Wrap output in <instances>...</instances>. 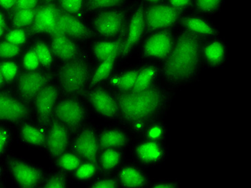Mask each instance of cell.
<instances>
[{"mask_svg": "<svg viewBox=\"0 0 251 188\" xmlns=\"http://www.w3.org/2000/svg\"><path fill=\"white\" fill-rule=\"evenodd\" d=\"M176 91L160 80L145 91H114L121 121L136 135L151 122L163 120L167 115Z\"/></svg>", "mask_w": 251, "mask_h": 188, "instance_id": "obj_1", "label": "cell"}, {"mask_svg": "<svg viewBox=\"0 0 251 188\" xmlns=\"http://www.w3.org/2000/svg\"><path fill=\"white\" fill-rule=\"evenodd\" d=\"M205 38L181 28L171 53L160 65V80L175 90L197 82L202 67Z\"/></svg>", "mask_w": 251, "mask_h": 188, "instance_id": "obj_2", "label": "cell"}, {"mask_svg": "<svg viewBox=\"0 0 251 188\" xmlns=\"http://www.w3.org/2000/svg\"><path fill=\"white\" fill-rule=\"evenodd\" d=\"M90 77V67L84 58H75L66 61L59 70L60 88L66 94L77 95L82 93Z\"/></svg>", "mask_w": 251, "mask_h": 188, "instance_id": "obj_3", "label": "cell"}, {"mask_svg": "<svg viewBox=\"0 0 251 188\" xmlns=\"http://www.w3.org/2000/svg\"><path fill=\"white\" fill-rule=\"evenodd\" d=\"M182 12L167 3H159L145 6V34L171 28L181 20Z\"/></svg>", "mask_w": 251, "mask_h": 188, "instance_id": "obj_4", "label": "cell"}, {"mask_svg": "<svg viewBox=\"0 0 251 188\" xmlns=\"http://www.w3.org/2000/svg\"><path fill=\"white\" fill-rule=\"evenodd\" d=\"M136 164L143 168H152L162 164L169 156L167 142H157L140 138L132 147Z\"/></svg>", "mask_w": 251, "mask_h": 188, "instance_id": "obj_5", "label": "cell"}, {"mask_svg": "<svg viewBox=\"0 0 251 188\" xmlns=\"http://www.w3.org/2000/svg\"><path fill=\"white\" fill-rule=\"evenodd\" d=\"M5 162L14 183L19 187H36L43 182L44 175L42 170L23 159L15 155H8Z\"/></svg>", "mask_w": 251, "mask_h": 188, "instance_id": "obj_6", "label": "cell"}, {"mask_svg": "<svg viewBox=\"0 0 251 188\" xmlns=\"http://www.w3.org/2000/svg\"><path fill=\"white\" fill-rule=\"evenodd\" d=\"M176 34L172 30V27L149 34L142 46V58L149 60L163 62L174 46Z\"/></svg>", "mask_w": 251, "mask_h": 188, "instance_id": "obj_7", "label": "cell"}, {"mask_svg": "<svg viewBox=\"0 0 251 188\" xmlns=\"http://www.w3.org/2000/svg\"><path fill=\"white\" fill-rule=\"evenodd\" d=\"M127 16L121 10L109 9L99 13L93 21L95 32L100 37L114 39L124 36Z\"/></svg>", "mask_w": 251, "mask_h": 188, "instance_id": "obj_8", "label": "cell"}, {"mask_svg": "<svg viewBox=\"0 0 251 188\" xmlns=\"http://www.w3.org/2000/svg\"><path fill=\"white\" fill-rule=\"evenodd\" d=\"M29 115L27 103L18 94L0 90V123H21Z\"/></svg>", "mask_w": 251, "mask_h": 188, "instance_id": "obj_9", "label": "cell"}, {"mask_svg": "<svg viewBox=\"0 0 251 188\" xmlns=\"http://www.w3.org/2000/svg\"><path fill=\"white\" fill-rule=\"evenodd\" d=\"M145 6L140 1L133 12L127 24L124 37V43L121 48L120 56L122 58L130 54L133 49L141 41L145 35Z\"/></svg>", "mask_w": 251, "mask_h": 188, "instance_id": "obj_10", "label": "cell"}, {"mask_svg": "<svg viewBox=\"0 0 251 188\" xmlns=\"http://www.w3.org/2000/svg\"><path fill=\"white\" fill-rule=\"evenodd\" d=\"M50 75L43 72L29 70L22 74L17 79L16 89L19 96L25 102L33 101L38 93L49 84Z\"/></svg>", "mask_w": 251, "mask_h": 188, "instance_id": "obj_11", "label": "cell"}, {"mask_svg": "<svg viewBox=\"0 0 251 188\" xmlns=\"http://www.w3.org/2000/svg\"><path fill=\"white\" fill-rule=\"evenodd\" d=\"M53 113L59 122L72 130L78 129L86 117V111L82 103L74 99L60 101L55 106Z\"/></svg>", "mask_w": 251, "mask_h": 188, "instance_id": "obj_12", "label": "cell"}, {"mask_svg": "<svg viewBox=\"0 0 251 188\" xmlns=\"http://www.w3.org/2000/svg\"><path fill=\"white\" fill-rule=\"evenodd\" d=\"M88 102L102 118L114 120L119 118V107L112 93L103 88L92 90L86 94Z\"/></svg>", "mask_w": 251, "mask_h": 188, "instance_id": "obj_13", "label": "cell"}, {"mask_svg": "<svg viewBox=\"0 0 251 188\" xmlns=\"http://www.w3.org/2000/svg\"><path fill=\"white\" fill-rule=\"evenodd\" d=\"M56 29L55 36L64 35L74 39L86 40L93 35V32L78 18L65 11H60L58 14Z\"/></svg>", "mask_w": 251, "mask_h": 188, "instance_id": "obj_14", "label": "cell"}, {"mask_svg": "<svg viewBox=\"0 0 251 188\" xmlns=\"http://www.w3.org/2000/svg\"><path fill=\"white\" fill-rule=\"evenodd\" d=\"M227 57V47L219 37L207 39L202 45V65L209 69H217L225 65Z\"/></svg>", "mask_w": 251, "mask_h": 188, "instance_id": "obj_15", "label": "cell"}, {"mask_svg": "<svg viewBox=\"0 0 251 188\" xmlns=\"http://www.w3.org/2000/svg\"><path fill=\"white\" fill-rule=\"evenodd\" d=\"M58 96V90L56 86L49 83L43 88L34 99L38 119L41 125L45 126L49 123Z\"/></svg>", "mask_w": 251, "mask_h": 188, "instance_id": "obj_16", "label": "cell"}, {"mask_svg": "<svg viewBox=\"0 0 251 188\" xmlns=\"http://www.w3.org/2000/svg\"><path fill=\"white\" fill-rule=\"evenodd\" d=\"M75 154L85 161L95 162L98 164L100 146L98 135L94 129H85L77 136L74 143Z\"/></svg>", "mask_w": 251, "mask_h": 188, "instance_id": "obj_17", "label": "cell"}, {"mask_svg": "<svg viewBox=\"0 0 251 188\" xmlns=\"http://www.w3.org/2000/svg\"><path fill=\"white\" fill-rule=\"evenodd\" d=\"M60 10L53 4H48L38 9L32 24V34L48 33L52 37L56 34V22Z\"/></svg>", "mask_w": 251, "mask_h": 188, "instance_id": "obj_18", "label": "cell"}, {"mask_svg": "<svg viewBox=\"0 0 251 188\" xmlns=\"http://www.w3.org/2000/svg\"><path fill=\"white\" fill-rule=\"evenodd\" d=\"M69 143L68 129L60 122L51 125L46 136L47 149L53 158H58L65 153Z\"/></svg>", "mask_w": 251, "mask_h": 188, "instance_id": "obj_19", "label": "cell"}, {"mask_svg": "<svg viewBox=\"0 0 251 188\" xmlns=\"http://www.w3.org/2000/svg\"><path fill=\"white\" fill-rule=\"evenodd\" d=\"M145 168L140 165L127 164L120 169L118 175L120 186L127 188H140L148 186L150 180Z\"/></svg>", "mask_w": 251, "mask_h": 188, "instance_id": "obj_20", "label": "cell"}, {"mask_svg": "<svg viewBox=\"0 0 251 188\" xmlns=\"http://www.w3.org/2000/svg\"><path fill=\"white\" fill-rule=\"evenodd\" d=\"M182 28L205 39L219 37L220 32L212 24L201 17H182L180 20Z\"/></svg>", "mask_w": 251, "mask_h": 188, "instance_id": "obj_21", "label": "cell"}, {"mask_svg": "<svg viewBox=\"0 0 251 188\" xmlns=\"http://www.w3.org/2000/svg\"><path fill=\"white\" fill-rule=\"evenodd\" d=\"M100 150L110 149H123L130 142V139L127 133L119 128L105 129L98 135Z\"/></svg>", "mask_w": 251, "mask_h": 188, "instance_id": "obj_22", "label": "cell"}, {"mask_svg": "<svg viewBox=\"0 0 251 188\" xmlns=\"http://www.w3.org/2000/svg\"><path fill=\"white\" fill-rule=\"evenodd\" d=\"M160 79V66L148 63L139 67L137 78L131 91L135 92L145 91L158 82Z\"/></svg>", "mask_w": 251, "mask_h": 188, "instance_id": "obj_23", "label": "cell"}, {"mask_svg": "<svg viewBox=\"0 0 251 188\" xmlns=\"http://www.w3.org/2000/svg\"><path fill=\"white\" fill-rule=\"evenodd\" d=\"M51 51L59 59L68 61L77 58L78 47L71 38L64 35L53 37Z\"/></svg>", "mask_w": 251, "mask_h": 188, "instance_id": "obj_24", "label": "cell"}, {"mask_svg": "<svg viewBox=\"0 0 251 188\" xmlns=\"http://www.w3.org/2000/svg\"><path fill=\"white\" fill-rule=\"evenodd\" d=\"M124 37L123 36L117 39L97 41L94 43L93 52L95 58L100 63L111 57L119 56L124 43Z\"/></svg>", "mask_w": 251, "mask_h": 188, "instance_id": "obj_25", "label": "cell"}, {"mask_svg": "<svg viewBox=\"0 0 251 188\" xmlns=\"http://www.w3.org/2000/svg\"><path fill=\"white\" fill-rule=\"evenodd\" d=\"M21 141L25 144L41 146L46 143V134L42 127L31 123H23L18 129Z\"/></svg>", "mask_w": 251, "mask_h": 188, "instance_id": "obj_26", "label": "cell"}, {"mask_svg": "<svg viewBox=\"0 0 251 188\" xmlns=\"http://www.w3.org/2000/svg\"><path fill=\"white\" fill-rule=\"evenodd\" d=\"M98 156V164L103 172H112L120 165L123 159V152L121 149H105L101 150Z\"/></svg>", "mask_w": 251, "mask_h": 188, "instance_id": "obj_27", "label": "cell"}, {"mask_svg": "<svg viewBox=\"0 0 251 188\" xmlns=\"http://www.w3.org/2000/svg\"><path fill=\"white\" fill-rule=\"evenodd\" d=\"M138 69H131L119 75L112 76L109 79V83L115 91L122 92L130 91L134 88L137 78Z\"/></svg>", "mask_w": 251, "mask_h": 188, "instance_id": "obj_28", "label": "cell"}, {"mask_svg": "<svg viewBox=\"0 0 251 188\" xmlns=\"http://www.w3.org/2000/svg\"><path fill=\"white\" fill-rule=\"evenodd\" d=\"M168 130L163 120L149 124L139 134L140 138L157 142H167Z\"/></svg>", "mask_w": 251, "mask_h": 188, "instance_id": "obj_29", "label": "cell"}, {"mask_svg": "<svg viewBox=\"0 0 251 188\" xmlns=\"http://www.w3.org/2000/svg\"><path fill=\"white\" fill-rule=\"evenodd\" d=\"M118 56H113L100 62V65L95 70L94 75L92 77L91 86L92 87L98 85L108 78L113 70L114 65L117 61Z\"/></svg>", "mask_w": 251, "mask_h": 188, "instance_id": "obj_30", "label": "cell"}, {"mask_svg": "<svg viewBox=\"0 0 251 188\" xmlns=\"http://www.w3.org/2000/svg\"><path fill=\"white\" fill-rule=\"evenodd\" d=\"M225 0H194L196 11L201 15H211L219 12Z\"/></svg>", "mask_w": 251, "mask_h": 188, "instance_id": "obj_31", "label": "cell"}, {"mask_svg": "<svg viewBox=\"0 0 251 188\" xmlns=\"http://www.w3.org/2000/svg\"><path fill=\"white\" fill-rule=\"evenodd\" d=\"M126 1L127 0H86L85 7L88 12L101 11L117 8Z\"/></svg>", "mask_w": 251, "mask_h": 188, "instance_id": "obj_32", "label": "cell"}, {"mask_svg": "<svg viewBox=\"0 0 251 188\" xmlns=\"http://www.w3.org/2000/svg\"><path fill=\"white\" fill-rule=\"evenodd\" d=\"M37 10L36 8L17 10L12 22L13 27L15 28H22L32 25Z\"/></svg>", "mask_w": 251, "mask_h": 188, "instance_id": "obj_33", "label": "cell"}, {"mask_svg": "<svg viewBox=\"0 0 251 188\" xmlns=\"http://www.w3.org/2000/svg\"><path fill=\"white\" fill-rule=\"evenodd\" d=\"M58 159L59 166L66 171L75 170L81 164L80 158L74 153H63Z\"/></svg>", "mask_w": 251, "mask_h": 188, "instance_id": "obj_34", "label": "cell"}, {"mask_svg": "<svg viewBox=\"0 0 251 188\" xmlns=\"http://www.w3.org/2000/svg\"><path fill=\"white\" fill-rule=\"evenodd\" d=\"M34 50L40 65L46 67H50L53 61L52 54L46 43L41 41L36 43Z\"/></svg>", "mask_w": 251, "mask_h": 188, "instance_id": "obj_35", "label": "cell"}, {"mask_svg": "<svg viewBox=\"0 0 251 188\" xmlns=\"http://www.w3.org/2000/svg\"><path fill=\"white\" fill-rule=\"evenodd\" d=\"M98 169V164L93 162L86 161L84 163H81L76 168V177L80 180H87V179L93 178L97 173Z\"/></svg>", "mask_w": 251, "mask_h": 188, "instance_id": "obj_36", "label": "cell"}, {"mask_svg": "<svg viewBox=\"0 0 251 188\" xmlns=\"http://www.w3.org/2000/svg\"><path fill=\"white\" fill-rule=\"evenodd\" d=\"M18 70V66L13 61H5L0 63V71L5 83L13 82L16 79Z\"/></svg>", "mask_w": 251, "mask_h": 188, "instance_id": "obj_37", "label": "cell"}, {"mask_svg": "<svg viewBox=\"0 0 251 188\" xmlns=\"http://www.w3.org/2000/svg\"><path fill=\"white\" fill-rule=\"evenodd\" d=\"M20 52V46L7 41L0 43V59H11L18 56Z\"/></svg>", "mask_w": 251, "mask_h": 188, "instance_id": "obj_38", "label": "cell"}, {"mask_svg": "<svg viewBox=\"0 0 251 188\" xmlns=\"http://www.w3.org/2000/svg\"><path fill=\"white\" fill-rule=\"evenodd\" d=\"M13 140L11 129L6 126L0 125V157L6 153Z\"/></svg>", "mask_w": 251, "mask_h": 188, "instance_id": "obj_39", "label": "cell"}, {"mask_svg": "<svg viewBox=\"0 0 251 188\" xmlns=\"http://www.w3.org/2000/svg\"><path fill=\"white\" fill-rule=\"evenodd\" d=\"M26 40L27 34L22 28L13 29L9 31L6 36V41L20 47L24 44Z\"/></svg>", "mask_w": 251, "mask_h": 188, "instance_id": "obj_40", "label": "cell"}, {"mask_svg": "<svg viewBox=\"0 0 251 188\" xmlns=\"http://www.w3.org/2000/svg\"><path fill=\"white\" fill-rule=\"evenodd\" d=\"M83 1L84 0H60V6L66 13L74 15L80 11Z\"/></svg>", "mask_w": 251, "mask_h": 188, "instance_id": "obj_41", "label": "cell"}, {"mask_svg": "<svg viewBox=\"0 0 251 188\" xmlns=\"http://www.w3.org/2000/svg\"><path fill=\"white\" fill-rule=\"evenodd\" d=\"M40 65L39 60L34 49L29 50L23 58V66L24 68L29 70H35Z\"/></svg>", "mask_w": 251, "mask_h": 188, "instance_id": "obj_42", "label": "cell"}, {"mask_svg": "<svg viewBox=\"0 0 251 188\" xmlns=\"http://www.w3.org/2000/svg\"><path fill=\"white\" fill-rule=\"evenodd\" d=\"M181 186L179 181L176 179H158L150 182L147 187L155 188H177Z\"/></svg>", "mask_w": 251, "mask_h": 188, "instance_id": "obj_43", "label": "cell"}, {"mask_svg": "<svg viewBox=\"0 0 251 188\" xmlns=\"http://www.w3.org/2000/svg\"><path fill=\"white\" fill-rule=\"evenodd\" d=\"M44 186L46 188H63L67 186V180L63 175L55 174L48 178Z\"/></svg>", "mask_w": 251, "mask_h": 188, "instance_id": "obj_44", "label": "cell"}, {"mask_svg": "<svg viewBox=\"0 0 251 188\" xmlns=\"http://www.w3.org/2000/svg\"><path fill=\"white\" fill-rule=\"evenodd\" d=\"M120 186L118 179L105 177L100 179L93 183L91 185L92 188H114Z\"/></svg>", "mask_w": 251, "mask_h": 188, "instance_id": "obj_45", "label": "cell"}, {"mask_svg": "<svg viewBox=\"0 0 251 188\" xmlns=\"http://www.w3.org/2000/svg\"><path fill=\"white\" fill-rule=\"evenodd\" d=\"M39 0H17L15 9L17 10L36 8Z\"/></svg>", "mask_w": 251, "mask_h": 188, "instance_id": "obj_46", "label": "cell"}, {"mask_svg": "<svg viewBox=\"0 0 251 188\" xmlns=\"http://www.w3.org/2000/svg\"><path fill=\"white\" fill-rule=\"evenodd\" d=\"M193 0H167V3L173 8L183 12L191 4Z\"/></svg>", "mask_w": 251, "mask_h": 188, "instance_id": "obj_47", "label": "cell"}, {"mask_svg": "<svg viewBox=\"0 0 251 188\" xmlns=\"http://www.w3.org/2000/svg\"><path fill=\"white\" fill-rule=\"evenodd\" d=\"M17 0H0V6L5 9H10L15 6Z\"/></svg>", "mask_w": 251, "mask_h": 188, "instance_id": "obj_48", "label": "cell"}, {"mask_svg": "<svg viewBox=\"0 0 251 188\" xmlns=\"http://www.w3.org/2000/svg\"><path fill=\"white\" fill-rule=\"evenodd\" d=\"M0 27H3V28H5V27H6V22H5L4 17L1 13H0Z\"/></svg>", "mask_w": 251, "mask_h": 188, "instance_id": "obj_49", "label": "cell"}, {"mask_svg": "<svg viewBox=\"0 0 251 188\" xmlns=\"http://www.w3.org/2000/svg\"><path fill=\"white\" fill-rule=\"evenodd\" d=\"M147 3H150V4H155V3H159L162 2L164 0H144Z\"/></svg>", "mask_w": 251, "mask_h": 188, "instance_id": "obj_50", "label": "cell"}, {"mask_svg": "<svg viewBox=\"0 0 251 188\" xmlns=\"http://www.w3.org/2000/svg\"><path fill=\"white\" fill-rule=\"evenodd\" d=\"M6 84L5 83L4 79H3V77L2 75H1V71H0V90H1L2 89V87L3 86H4V84Z\"/></svg>", "mask_w": 251, "mask_h": 188, "instance_id": "obj_51", "label": "cell"}, {"mask_svg": "<svg viewBox=\"0 0 251 188\" xmlns=\"http://www.w3.org/2000/svg\"><path fill=\"white\" fill-rule=\"evenodd\" d=\"M3 32H4V28H3V27H0V38L2 37Z\"/></svg>", "mask_w": 251, "mask_h": 188, "instance_id": "obj_52", "label": "cell"}, {"mask_svg": "<svg viewBox=\"0 0 251 188\" xmlns=\"http://www.w3.org/2000/svg\"><path fill=\"white\" fill-rule=\"evenodd\" d=\"M3 169L1 168V167L0 166V179L2 178V175H3Z\"/></svg>", "mask_w": 251, "mask_h": 188, "instance_id": "obj_53", "label": "cell"}, {"mask_svg": "<svg viewBox=\"0 0 251 188\" xmlns=\"http://www.w3.org/2000/svg\"><path fill=\"white\" fill-rule=\"evenodd\" d=\"M45 1H46L47 3H50L51 2V1H53V0H45Z\"/></svg>", "mask_w": 251, "mask_h": 188, "instance_id": "obj_54", "label": "cell"}]
</instances>
